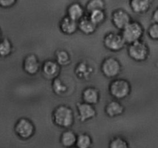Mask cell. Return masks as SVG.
Listing matches in <instances>:
<instances>
[{
    "label": "cell",
    "mask_w": 158,
    "mask_h": 148,
    "mask_svg": "<svg viewBox=\"0 0 158 148\" xmlns=\"http://www.w3.org/2000/svg\"><path fill=\"white\" fill-rule=\"evenodd\" d=\"M149 36L153 40H158V24L153 23L148 29Z\"/></svg>",
    "instance_id": "26"
},
{
    "label": "cell",
    "mask_w": 158,
    "mask_h": 148,
    "mask_svg": "<svg viewBox=\"0 0 158 148\" xmlns=\"http://www.w3.org/2000/svg\"><path fill=\"white\" fill-rule=\"evenodd\" d=\"M42 71L47 78H54L58 75L60 72V68L57 62L53 61H47L43 65Z\"/></svg>",
    "instance_id": "12"
},
{
    "label": "cell",
    "mask_w": 158,
    "mask_h": 148,
    "mask_svg": "<svg viewBox=\"0 0 158 148\" xmlns=\"http://www.w3.org/2000/svg\"><path fill=\"white\" fill-rule=\"evenodd\" d=\"M151 0H130V7L137 14L147 13L151 6Z\"/></svg>",
    "instance_id": "13"
},
{
    "label": "cell",
    "mask_w": 158,
    "mask_h": 148,
    "mask_svg": "<svg viewBox=\"0 0 158 148\" xmlns=\"http://www.w3.org/2000/svg\"><path fill=\"white\" fill-rule=\"evenodd\" d=\"M78 22L73 20L72 19L68 16H65L60 20V29L65 34L71 35L75 33L78 29Z\"/></svg>",
    "instance_id": "11"
},
{
    "label": "cell",
    "mask_w": 158,
    "mask_h": 148,
    "mask_svg": "<svg viewBox=\"0 0 158 148\" xmlns=\"http://www.w3.org/2000/svg\"><path fill=\"white\" fill-rule=\"evenodd\" d=\"M76 134L71 130H66L60 136V143L66 148H71L76 144L77 141Z\"/></svg>",
    "instance_id": "17"
},
{
    "label": "cell",
    "mask_w": 158,
    "mask_h": 148,
    "mask_svg": "<svg viewBox=\"0 0 158 148\" xmlns=\"http://www.w3.org/2000/svg\"><path fill=\"white\" fill-rule=\"evenodd\" d=\"M104 8V0H90L86 6V10L89 13L96 11V10H103Z\"/></svg>",
    "instance_id": "21"
},
{
    "label": "cell",
    "mask_w": 158,
    "mask_h": 148,
    "mask_svg": "<svg viewBox=\"0 0 158 148\" xmlns=\"http://www.w3.org/2000/svg\"><path fill=\"white\" fill-rule=\"evenodd\" d=\"M125 40L122 35L110 33L104 38V45L107 49L112 51H118L125 47Z\"/></svg>",
    "instance_id": "7"
},
{
    "label": "cell",
    "mask_w": 158,
    "mask_h": 148,
    "mask_svg": "<svg viewBox=\"0 0 158 148\" xmlns=\"http://www.w3.org/2000/svg\"><path fill=\"white\" fill-rule=\"evenodd\" d=\"M124 107L117 101H112L106 107V113L109 117H115L123 113Z\"/></svg>",
    "instance_id": "16"
},
{
    "label": "cell",
    "mask_w": 158,
    "mask_h": 148,
    "mask_svg": "<svg viewBox=\"0 0 158 148\" xmlns=\"http://www.w3.org/2000/svg\"><path fill=\"white\" fill-rule=\"evenodd\" d=\"M109 148H129V144L125 139L116 137L112 139L109 145Z\"/></svg>",
    "instance_id": "24"
},
{
    "label": "cell",
    "mask_w": 158,
    "mask_h": 148,
    "mask_svg": "<svg viewBox=\"0 0 158 148\" xmlns=\"http://www.w3.org/2000/svg\"><path fill=\"white\" fill-rule=\"evenodd\" d=\"M109 93L116 99H123L130 93V83L123 79L113 81L109 85Z\"/></svg>",
    "instance_id": "3"
},
{
    "label": "cell",
    "mask_w": 158,
    "mask_h": 148,
    "mask_svg": "<svg viewBox=\"0 0 158 148\" xmlns=\"http://www.w3.org/2000/svg\"><path fill=\"white\" fill-rule=\"evenodd\" d=\"M82 99L84 103L90 105H95L98 103L99 100V93L97 89L92 87L85 88L82 92Z\"/></svg>",
    "instance_id": "14"
},
{
    "label": "cell",
    "mask_w": 158,
    "mask_h": 148,
    "mask_svg": "<svg viewBox=\"0 0 158 148\" xmlns=\"http://www.w3.org/2000/svg\"><path fill=\"white\" fill-rule=\"evenodd\" d=\"M78 29L86 35L92 34L95 32L96 29V25L92 23V21L89 19V17H83L82 19L78 21Z\"/></svg>",
    "instance_id": "18"
},
{
    "label": "cell",
    "mask_w": 158,
    "mask_h": 148,
    "mask_svg": "<svg viewBox=\"0 0 158 148\" xmlns=\"http://www.w3.org/2000/svg\"><path fill=\"white\" fill-rule=\"evenodd\" d=\"M12 51H13V46L10 40L5 38L0 41V57H7L11 54Z\"/></svg>",
    "instance_id": "20"
},
{
    "label": "cell",
    "mask_w": 158,
    "mask_h": 148,
    "mask_svg": "<svg viewBox=\"0 0 158 148\" xmlns=\"http://www.w3.org/2000/svg\"><path fill=\"white\" fill-rule=\"evenodd\" d=\"M15 133L19 138L27 140L33 137L35 133V126L30 120L21 118L15 125Z\"/></svg>",
    "instance_id": "4"
},
{
    "label": "cell",
    "mask_w": 158,
    "mask_h": 148,
    "mask_svg": "<svg viewBox=\"0 0 158 148\" xmlns=\"http://www.w3.org/2000/svg\"><path fill=\"white\" fill-rule=\"evenodd\" d=\"M112 20L115 27L122 30L132 22L130 14L123 10H118L114 12L112 16Z\"/></svg>",
    "instance_id": "8"
},
{
    "label": "cell",
    "mask_w": 158,
    "mask_h": 148,
    "mask_svg": "<svg viewBox=\"0 0 158 148\" xmlns=\"http://www.w3.org/2000/svg\"><path fill=\"white\" fill-rule=\"evenodd\" d=\"M53 90L57 95H62L67 91V87L62 81L59 78H55L52 84Z\"/></svg>",
    "instance_id": "25"
},
{
    "label": "cell",
    "mask_w": 158,
    "mask_h": 148,
    "mask_svg": "<svg viewBox=\"0 0 158 148\" xmlns=\"http://www.w3.org/2000/svg\"><path fill=\"white\" fill-rule=\"evenodd\" d=\"M152 19H153L154 23L158 24V8H156V10L153 11V15H152Z\"/></svg>",
    "instance_id": "29"
},
{
    "label": "cell",
    "mask_w": 158,
    "mask_h": 148,
    "mask_svg": "<svg viewBox=\"0 0 158 148\" xmlns=\"http://www.w3.org/2000/svg\"><path fill=\"white\" fill-rule=\"evenodd\" d=\"M17 0H0V7L2 8H10L16 3Z\"/></svg>",
    "instance_id": "28"
},
{
    "label": "cell",
    "mask_w": 158,
    "mask_h": 148,
    "mask_svg": "<svg viewBox=\"0 0 158 148\" xmlns=\"http://www.w3.org/2000/svg\"><path fill=\"white\" fill-rule=\"evenodd\" d=\"M1 34H2V31H1V29H0V36H1Z\"/></svg>",
    "instance_id": "30"
},
{
    "label": "cell",
    "mask_w": 158,
    "mask_h": 148,
    "mask_svg": "<svg viewBox=\"0 0 158 148\" xmlns=\"http://www.w3.org/2000/svg\"><path fill=\"white\" fill-rule=\"evenodd\" d=\"M143 34V28L138 22H131L123 30L122 36L126 43L133 44L137 42Z\"/></svg>",
    "instance_id": "2"
},
{
    "label": "cell",
    "mask_w": 158,
    "mask_h": 148,
    "mask_svg": "<svg viewBox=\"0 0 158 148\" xmlns=\"http://www.w3.org/2000/svg\"><path fill=\"white\" fill-rule=\"evenodd\" d=\"M53 120L57 126L61 128H69L74 123V113L67 106H59L53 113Z\"/></svg>",
    "instance_id": "1"
},
{
    "label": "cell",
    "mask_w": 158,
    "mask_h": 148,
    "mask_svg": "<svg viewBox=\"0 0 158 148\" xmlns=\"http://www.w3.org/2000/svg\"><path fill=\"white\" fill-rule=\"evenodd\" d=\"M128 54L136 61H143L148 57V47L142 41L139 40L130 44L128 48Z\"/></svg>",
    "instance_id": "5"
},
{
    "label": "cell",
    "mask_w": 158,
    "mask_h": 148,
    "mask_svg": "<svg viewBox=\"0 0 158 148\" xmlns=\"http://www.w3.org/2000/svg\"><path fill=\"white\" fill-rule=\"evenodd\" d=\"M68 16L69 18L78 22L80 19L84 17L85 10L79 3H73L69 6L68 8Z\"/></svg>",
    "instance_id": "15"
},
{
    "label": "cell",
    "mask_w": 158,
    "mask_h": 148,
    "mask_svg": "<svg viewBox=\"0 0 158 148\" xmlns=\"http://www.w3.org/2000/svg\"><path fill=\"white\" fill-rule=\"evenodd\" d=\"M56 59L57 63L59 65H67L70 63V56L67 51L60 50L56 53Z\"/></svg>",
    "instance_id": "23"
},
{
    "label": "cell",
    "mask_w": 158,
    "mask_h": 148,
    "mask_svg": "<svg viewBox=\"0 0 158 148\" xmlns=\"http://www.w3.org/2000/svg\"><path fill=\"white\" fill-rule=\"evenodd\" d=\"M71 148H77V146H76V147H75V146H72V147H71Z\"/></svg>",
    "instance_id": "31"
},
{
    "label": "cell",
    "mask_w": 158,
    "mask_h": 148,
    "mask_svg": "<svg viewBox=\"0 0 158 148\" xmlns=\"http://www.w3.org/2000/svg\"><path fill=\"white\" fill-rule=\"evenodd\" d=\"M40 68L39 60L34 54L27 56L23 61V69L27 74L30 75L36 74Z\"/></svg>",
    "instance_id": "10"
},
{
    "label": "cell",
    "mask_w": 158,
    "mask_h": 148,
    "mask_svg": "<svg viewBox=\"0 0 158 148\" xmlns=\"http://www.w3.org/2000/svg\"><path fill=\"white\" fill-rule=\"evenodd\" d=\"M89 19L95 25L98 26L102 23L106 19V13L103 10H96L90 13Z\"/></svg>",
    "instance_id": "22"
},
{
    "label": "cell",
    "mask_w": 158,
    "mask_h": 148,
    "mask_svg": "<svg viewBox=\"0 0 158 148\" xmlns=\"http://www.w3.org/2000/svg\"><path fill=\"white\" fill-rule=\"evenodd\" d=\"M157 67H158V63H157Z\"/></svg>",
    "instance_id": "32"
},
{
    "label": "cell",
    "mask_w": 158,
    "mask_h": 148,
    "mask_svg": "<svg viewBox=\"0 0 158 148\" xmlns=\"http://www.w3.org/2000/svg\"><path fill=\"white\" fill-rule=\"evenodd\" d=\"M77 108V112H78V119L81 122L91 120L96 115V112H95V109L93 106L88 104V103H78Z\"/></svg>",
    "instance_id": "9"
},
{
    "label": "cell",
    "mask_w": 158,
    "mask_h": 148,
    "mask_svg": "<svg viewBox=\"0 0 158 148\" xmlns=\"http://www.w3.org/2000/svg\"><path fill=\"white\" fill-rule=\"evenodd\" d=\"M77 75L80 78H85L86 74H89V69L87 68L86 64L81 63L80 65H77V70H76Z\"/></svg>",
    "instance_id": "27"
},
{
    "label": "cell",
    "mask_w": 158,
    "mask_h": 148,
    "mask_svg": "<svg viewBox=\"0 0 158 148\" xmlns=\"http://www.w3.org/2000/svg\"><path fill=\"white\" fill-rule=\"evenodd\" d=\"M102 71L106 77L112 78L118 75L121 71V65L113 57L106 58L102 65Z\"/></svg>",
    "instance_id": "6"
},
{
    "label": "cell",
    "mask_w": 158,
    "mask_h": 148,
    "mask_svg": "<svg viewBox=\"0 0 158 148\" xmlns=\"http://www.w3.org/2000/svg\"><path fill=\"white\" fill-rule=\"evenodd\" d=\"M92 144V138L88 134L81 133L77 137L76 146L77 148H90Z\"/></svg>",
    "instance_id": "19"
}]
</instances>
